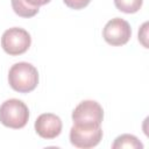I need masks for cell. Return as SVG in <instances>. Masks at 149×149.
Wrapping results in <instances>:
<instances>
[{
	"instance_id": "6da1fadb",
	"label": "cell",
	"mask_w": 149,
	"mask_h": 149,
	"mask_svg": "<svg viewBox=\"0 0 149 149\" xmlns=\"http://www.w3.org/2000/svg\"><path fill=\"white\" fill-rule=\"evenodd\" d=\"M8 83L10 87L20 93H28L36 88L38 84L37 69L27 62H19L12 65L8 72Z\"/></svg>"
},
{
	"instance_id": "7a4b0ae2",
	"label": "cell",
	"mask_w": 149,
	"mask_h": 149,
	"mask_svg": "<svg viewBox=\"0 0 149 149\" xmlns=\"http://www.w3.org/2000/svg\"><path fill=\"white\" fill-rule=\"evenodd\" d=\"M29 119L27 105L19 99H8L0 106V122L13 129L23 128Z\"/></svg>"
},
{
	"instance_id": "3957f363",
	"label": "cell",
	"mask_w": 149,
	"mask_h": 149,
	"mask_svg": "<svg viewBox=\"0 0 149 149\" xmlns=\"http://www.w3.org/2000/svg\"><path fill=\"white\" fill-rule=\"evenodd\" d=\"M102 139V129L98 125H77L70 129V142L76 148H93Z\"/></svg>"
},
{
	"instance_id": "277c9868",
	"label": "cell",
	"mask_w": 149,
	"mask_h": 149,
	"mask_svg": "<svg viewBox=\"0 0 149 149\" xmlns=\"http://www.w3.org/2000/svg\"><path fill=\"white\" fill-rule=\"evenodd\" d=\"M31 44V37L27 30L19 27H13L1 36V47L10 56H17L24 54Z\"/></svg>"
},
{
	"instance_id": "5b68a950",
	"label": "cell",
	"mask_w": 149,
	"mask_h": 149,
	"mask_svg": "<svg viewBox=\"0 0 149 149\" xmlns=\"http://www.w3.org/2000/svg\"><path fill=\"white\" fill-rule=\"evenodd\" d=\"M104 119V109L99 102L94 100H84L72 112L73 123L77 125H98Z\"/></svg>"
},
{
	"instance_id": "8992f818",
	"label": "cell",
	"mask_w": 149,
	"mask_h": 149,
	"mask_svg": "<svg viewBox=\"0 0 149 149\" xmlns=\"http://www.w3.org/2000/svg\"><path fill=\"white\" fill-rule=\"evenodd\" d=\"M130 36H132V28L129 23L121 17H114L109 20L102 29L104 40L108 44L114 47L126 44L129 41Z\"/></svg>"
},
{
	"instance_id": "52a82bcc",
	"label": "cell",
	"mask_w": 149,
	"mask_h": 149,
	"mask_svg": "<svg viewBox=\"0 0 149 149\" xmlns=\"http://www.w3.org/2000/svg\"><path fill=\"white\" fill-rule=\"evenodd\" d=\"M62 120L52 113H43L35 121V130L42 137L51 140L57 137L62 132Z\"/></svg>"
},
{
	"instance_id": "ba28073f",
	"label": "cell",
	"mask_w": 149,
	"mask_h": 149,
	"mask_svg": "<svg viewBox=\"0 0 149 149\" xmlns=\"http://www.w3.org/2000/svg\"><path fill=\"white\" fill-rule=\"evenodd\" d=\"M113 149H122V148H127V149H143V144L142 142L134 135L130 134H122L120 136H118L113 144H112Z\"/></svg>"
},
{
	"instance_id": "9c48e42d",
	"label": "cell",
	"mask_w": 149,
	"mask_h": 149,
	"mask_svg": "<svg viewBox=\"0 0 149 149\" xmlns=\"http://www.w3.org/2000/svg\"><path fill=\"white\" fill-rule=\"evenodd\" d=\"M15 14L22 17H33L38 13V7L29 6L24 0H10Z\"/></svg>"
},
{
	"instance_id": "30bf717a",
	"label": "cell",
	"mask_w": 149,
	"mask_h": 149,
	"mask_svg": "<svg viewBox=\"0 0 149 149\" xmlns=\"http://www.w3.org/2000/svg\"><path fill=\"white\" fill-rule=\"evenodd\" d=\"M143 0H114L115 7L123 13L132 14L136 13L142 7Z\"/></svg>"
},
{
	"instance_id": "8fae6325",
	"label": "cell",
	"mask_w": 149,
	"mask_h": 149,
	"mask_svg": "<svg viewBox=\"0 0 149 149\" xmlns=\"http://www.w3.org/2000/svg\"><path fill=\"white\" fill-rule=\"evenodd\" d=\"M63 1L69 8L72 9H81L91 2V0H63Z\"/></svg>"
},
{
	"instance_id": "7c38bea8",
	"label": "cell",
	"mask_w": 149,
	"mask_h": 149,
	"mask_svg": "<svg viewBox=\"0 0 149 149\" xmlns=\"http://www.w3.org/2000/svg\"><path fill=\"white\" fill-rule=\"evenodd\" d=\"M148 22H144L141 27V29L139 30V41L143 44L144 48H148V43H147V36H148Z\"/></svg>"
},
{
	"instance_id": "4fadbf2b",
	"label": "cell",
	"mask_w": 149,
	"mask_h": 149,
	"mask_svg": "<svg viewBox=\"0 0 149 149\" xmlns=\"http://www.w3.org/2000/svg\"><path fill=\"white\" fill-rule=\"evenodd\" d=\"M29 6H31V7H38L40 8V6H43V5H47V3H49L51 0H24Z\"/></svg>"
}]
</instances>
